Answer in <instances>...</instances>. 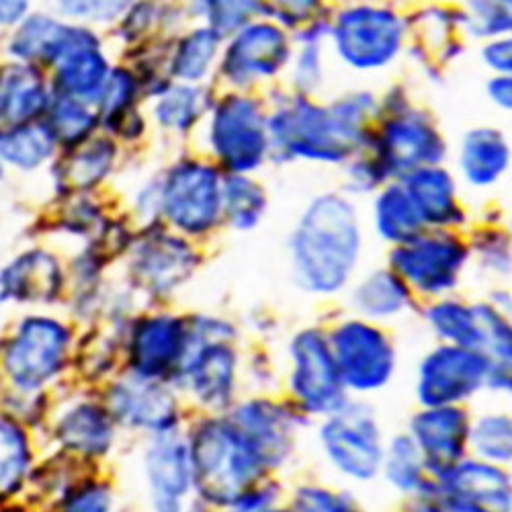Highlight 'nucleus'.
I'll list each match as a JSON object with an SVG mask.
<instances>
[{"instance_id": "f257e3e1", "label": "nucleus", "mask_w": 512, "mask_h": 512, "mask_svg": "<svg viewBox=\"0 0 512 512\" xmlns=\"http://www.w3.org/2000/svg\"><path fill=\"white\" fill-rule=\"evenodd\" d=\"M263 97L271 164L340 168L369 148L379 121V97L371 89H347L322 101L295 95L279 82Z\"/></svg>"}, {"instance_id": "f03ea898", "label": "nucleus", "mask_w": 512, "mask_h": 512, "mask_svg": "<svg viewBox=\"0 0 512 512\" xmlns=\"http://www.w3.org/2000/svg\"><path fill=\"white\" fill-rule=\"evenodd\" d=\"M365 218L355 199L340 189L316 193L287 238L293 285L316 300L345 295L361 273Z\"/></svg>"}, {"instance_id": "7ed1b4c3", "label": "nucleus", "mask_w": 512, "mask_h": 512, "mask_svg": "<svg viewBox=\"0 0 512 512\" xmlns=\"http://www.w3.org/2000/svg\"><path fill=\"white\" fill-rule=\"evenodd\" d=\"M183 433L191 459V482L203 502L232 508L265 482L269 472L224 414H201Z\"/></svg>"}, {"instance_id": "20e7f679", "label": "nucleus", "mask_w": 512, "mask_h": 512, "mask_svg": "<svg viewBox=\"0 0 512 512\" xmlns=\"http://www.w3.org/2000/svg\"><path fill=\"white\" fill-rule=\"evenodd\" d=\"M224 173L199 152H181L156 173L158 218L173 234L203 246L224 228Z\"/></svg>"}, {"instance_id": "39448f33", "label": "nucleus", "mask_w": 512, "mask_h": 512, "mask_svg": "<svg viewBox=\"0 0 512 512\" xmlns=\"http://www.w3.org/2000/svg\"><path fill=\"white\" fill-rule=\"evenodd\" d=\"M197 138L199 154L224 175H259V170L271 164L263 93L218 91Z\"/></svg>"}, {"instance_id": "423d86ee", "label": "nucleus", "mask_w": 512, "mask_h": 512, "mask_svg": "<svg viewBox=\"0 0 512 512\" xmlns=\"http://www.w3.org/2000/svg\"><path fill=\"white\" fill-rule=\"evenodd\" d=\"M328 54L355 74L392 68L406 52V9L394 3L334 5L328 25Z\"/></svg>"}, {"instance_id": "0eeeda50", "label": "nucleus", "mask_w": 512, "mask_h": 512, "mask_svg": "<svg viewBox=\"0 0 512 512\" xmlns=\"http://www.w3.org/2000/svg\"><path fill=\"white\" fill-rule=\"evenodd\" d=\"M123 261L127 289L140 295L146 308H168L203 265V248L156 224L136 232Z\"/></svg>"}, {"instance_id": "6e6552de", "label": "nucleus", "mask_w": 512, "mask_h": 512, "mask_svg": "<svg viewBox=\"0 0 512 512\" xmlns=\"http://www.w3.org/2000/svg\"><path fill=\"white\" fill-rule=\"evenodd\" d=\"M328 345L349 398L379 394L398 373V347L390 328L351 314L324 320Z\"/></svg>"}, {"instance_id": "1a4fd4ad", "label": "nucleus", "mask_w": 512, "mask_h": 512, "mask_svg": "<svg viewBox=\"0 0 512 512\" xmlns=\"http://www.w3.org/2000/svg\"><path fill=\"white\" fill-rule=\"evenodd\" d=\"M420 304L459 293L469 269L465 232L422 230L406 244L388 248L386 261Z\"/></svg>"}, {"instance_id": "9d476101", "label": "nucleus", "mask_w": 512, "mask_h": 512, "mask_svg": "<svg viewBox=\"0 0 512 512\" xmlns=\"http://www.w3.org/2000/svg\"><path fill=\"white\" fill-rule=\"evenodd\" d=\"M285 398L304 416H328L351 398L340 381L324 322L297 328L285 345Z\"/></svg>"}, {"instance_id": "9b49d317", "label": "nucleus", "mask_w": 512, "mask_h": 512, "mask_svg": "<svg viewBox=\"0 0 512 512\" xmlns=\"http://www.w3.org/2000/svg\"><path fill=\"white\" fill-rule=\"evenodd\" d=\"M291 56V35L271 19L259 17L224 41L213 87L265 93L283 80Z\"/></svg>"}, {"instance_id": "f8f14e48", "label": "nucleus", "mask_w": 512, "mask_h": 512, "mask_svg": "<svg viewBox=\"0 0 512 512\" xmlns=\"http://www.w3.org/2000/svg\"><path fill=\"white\" fill-rule=\"evenodd\" d=\"M191 349L189 314L170 308H144L123 326L121 371L173 386Z\"/></svg>"}, {"instance_id": "ddd939ff", "label": "nucleus", "mask_w": 512, "mask_h": 512, "mask_svg": "<svg viewBox=\"0 0 512 512\" xmlns=\"http://www.w3.org/2000/svg\"><path fill=\"white\" fill-rule=\"evenodd\" d=\"M365 152L381 162L390 181H400L414 170L447 164L451 146L435 113L414 103L402 113L379 117Z\"/></svg>"}, {"instance_id": "4468645a", "label": "nucleus", "mask_w": 512, "mask_h": 512, "mask_svg": "<svg viewBox=\"0 0 512 512\" xmlns=\"http://www.w3.org/2000/svg\"><path fill=\"white\" fill-rule=\"evenodd\" d=\"M318 443L336 472L355 482H369L381 472L386 441L375 408L367 400L351 398L343 408L324 416Z\"/></svg>"}, {"instance_id": "2eb2a0df", "label": "nucleus", "mask_w": 512, "mask_h": 512, "mask_svg": "<svg viewBox=\"0 0 512 512\" xmlns=\"http://www.w3.org/2000/svg\"><path fill=\"white\" fill-rule=\"evenodd\" d=\"M242 357L240 343H199L193 338V349L175 377L173 388L203 414H226L238 402L242 388Z\"/></svg>"}, {"instance_id": "dca6fc26", "label": "nucleus", "mask_w": 512, "mask_h": 512, "mask_svg": "<svg viewBox=\"0 0 512 512\" xmlns=\"http://www.w3.org/2000/svg\"><path fill=\"white\" fill-rule=\"evenodd\" d=\"M224 416L267 472L291 457L300 431L310 424L285 396H250L238 400Z\"/></svg>"}, {"instance_id": "f3484780", "label": "nucleus", "mask_w": 512, "mask_h": 512, "mask_svg": "<svg viewBox=\"0 0 512 512\" xmlns=\"http://www.w3.org/2000/svg\"><path fill=\"white\" fill-rule=\"evenodd\" d=\"M490 361L482 351L433 345L414 373V400L418 408L469 406L484 392Z\"/></svg>"}, {"instance_id": "a211bd4d", "label": "nucleus", "mask_w": 512, "mask_h": 512, "mask_svg": "<svg viewBox=\"0 0 512 512\" xmlns=\"http://www.w3.org/2000/svg\"><path fill=\"white\" fill-rule=\"evenodd\" d=\"M183 396L164 381L140 379L119 371L103 392V406L115 426L146 437L183 431Z\"/></svg>"}, {"instance_id": "6ab92c4d", "label": "nucleus", "mask_w": 512, "mask_h": 512, "mask_svg": "<svg viewBox=\"0 0 512 512\" xmlns=\"http://www.w3.org/2000/svg\"><path fill=\"white\" fill-rule=\"evenodd\" d=\"M72 332L54 318H27L5 355V367L21 390L46 386L64 367Z\"/></svg>"}, {"instance_id": "aec40b11", "label": "nucleus", "mask_w": 512, "mask_h": 512, "mask_svg": "<svg viewBox=\"0 0 512 512\" xmlns=\"http://www.w3.org/2000/svg\"><path fill=\"white\" fill-rule=\"evenodd\" d=\"M472 418L474 414L469 406L418 408L410 416L406 435L420 451L424 469L431 480L445 478L467 457Z\"/></svg>"}, {"instance_id": "412c9836", "label": "nucleus", "mask_w": 512, "mask_h": 512, "mask_svg": "<svg viewBox=\"0 0 512 512\" xmlns=\"http://www.w3.org/2000/svg\"><path fill=\"white\" fill-rule=\"evenodd\" d=\"M429 488L445 512H510V478L504 467L465 457Z\"/></svg>"}, {"instance_id": "4be33fe9", "label": "nucleus", "mask_w": 512, "mask_h": 512, "mask_svg": "<svg viewBox=\"0 0 512 512\" xmlns=\"http://www.w3.org/2000/svg\"><path fill=\"white\" fill-rule=\"evenodd\" d=\"M426 230L465 232L472 213L463 201V189L449 164L426 166L400 179Z\"/></svg>"}, {"instance_id": "5701e85b", "label": "nucleus", "mask_w": 512, "mask_h": 512, "mask_svg": "<svg viewBox=\"0 0 512 512\" xmlns=\"http://www.w3.org/2000/svg\"><path fill=\"white\" fill-rule=\"evenodd\" d=\"M99 130L119 146H134L148 138L150 121L144 93L136 74L125 64H115L95 101Z\"/></svg>"}, {"instance_id": "b1692460", "label": "nucleus", "mask_w": 512, "mask_h": 512, "mask_svg": "<svg viewBox=\"0 0 512 512\" xmlns=\"http://www.w3.org/2000/svg\"><path fill=\"white\" fill-rule=\"evenodd\" d=\"M345 312L377 326L390 328L420 310V302L406 283L386 265L361 271L347 289Z\"/></svg>"}, {"instance_id": "393cba45", "label": "nucleus", "mask_w": 512, "mask_h": 512, "mask_svg": "<svg viewBox=\"0 0 512 512\" xmlns=\"http://www.w3.org/2000/svg\"><path fill=\"white\" fill-rule=\"evenodd\" d=\"M510 140L496 125L469 127L455 152V177L461 189L492 191L510 170Z\"/></svg>"}, {"instance_id": "a878e982", "label": "nucleus", "mask_w": 512, "mask_h": 512, "mask_svg": "<svg viewBox=\"0 0 512 512\" xmlns=\"http://www.w3.org/2000/svg\"><path fill=\"white\" fill-rule=\"evenodd\" d=\"M216 97L218 89L213 84L195 87V84L170 82L158 97L146 101L144 109L150 127L156 132L170 140L187 142L191 136H197Z\"/></svg>"}, {"instance_id": "bb28decb", "label": "nucleus", "mask_w": 512, "mask_h": 512, "mask_svg": "<svg viewBox=\"0 0 512 512\" xmlns=\"http://www.w3.org/2000/svg\"><path fill=\"white\" fill-rule=\"evenodd\" d=\"M144 474L152 494V506L183 504L193 488L191 459L183 431L148 437Z\"/></svg>"}, {"instance_id": "cd10ccee", "label": "nucleus", "mask_w": 512, "mask_h": 512, "mask_svg": "<svg viewBox=\"0 0 512 512\" xmlns=\"http://www.w3.org/2000/svg\"><path fill=\"white\" fill-rule=\"evenodd\" d=\"M418 318L433 334L435 345L482 353L486 349L482 300H467V297L455 293L435 302L420 304Z\"/></svg>"}, {"instance_id": "c85d7f7f", "label": "nucleus", "mask_w": 512, "mask_h": 512, "mask_svg": "<svg viewBox=\"0 0 512 512\" xmlns=\"http://www.w3.org/2000/svg\"><path fill=\"white\" fill-rule=\"evenodd\" d=\"M99 33L89 25L62 23L50 17H31L13 39L11 52L35 64H58L76 48L99 44Z\"/></svg>"}, {"instance_id": "c756f323", "label": "nucleus", "mask_w": 512, "mask_h": 512, "mask_svg": "<svg viewBox=\"0 0 512 512\" xmlns=\"http://www.w3.org/2000/svg\"><path fill=\"white\" fill-rule=\"evenodd\" d=\"M224 41L201 23H191L175 39L168 52L166 74L170 82L207 87L216 80Z\"/></svg>"}, {"instance_id": "7c9ffc66", "label": "nucleus", "mask_w": 512, "mask_h": 512, "mask_svg": "<svg viewBox=\"0 0 512 512\" xmlns=\"http://www.w3.org/2000/svg\"><path fill=\"white\" fill-rule=\"evenodd\" d=\"M119 158L121 146L105 134L66 150V156L60 158L56 168L60 191L66 195L95 191L113 175Z\"/></svg>"}, {"instance_id": "2f4dec72", "label": "nucleus", "mask_w": 512, "mask_h": 512, "mask_svg": "<svg viewBox=\"0 0 512 512\" xmlns=\"http://www.w3.org/2000/svg\"><path fill=\"white\" fill-rule=\"evenodd\" d=\"M115 422L103 402H78L56 424V437L64 451L80 457H103L115 443Z\"/></svg>"}, {"instance_id": "473e14b6", "label": "nucleus", "mask_w": 512, "mask_h": 512, "mask_svg": "<svg viewBox=\"0 0 512 512\" xmlns=\"http://www.w3.org/2000/svg\"><path fill=\"white\" fill-rule=\"evenodd\" d=\"M46 78L33 66H11L0 70V121L9 125L35 123L52 107Z\"/></svg>"}, {"instance_id": "72a5a7b5", "label": "nucleus", "mask_w": 512, "mask_h": 512, "mask_svg": "<svg viewBox=\"0 0 512 512\" xmlns=\"http://www.w3.org/2000/svg\"><path fill=\"white\" fill-rule=\"evenodd\" d=\"M371 232L388 248L406 244L424 228L418 211L400 181H390L369 197Z\"/></svg>"}, {"instance_id": "f704fd0d", "label": "nucleus", "mask_w": 512, "mask_h": 512, "mask_svg": "<svg viewBox=\"0 0 512 512\" xmlns=\"http://www.w3.org/2000/svg\"><path fill=\"white\" fill-rule=\"evenodd\" d=\"M113 66L115 64L103 50V41L76 48L56 64V97L95 105Z\"/></svg>"}, {"instance_id": "c9c22d12", "label": "nucleus", "mask_w": 512, "mask_h": 512, "mask_svg": "<svg viewBox=\"0 0 512 512\" xmlns=\"http://www.w3.org/2000/svg\"><path fill=\"white\" fill-rule=\"evenodd\" d=\"M3 287L19 302H52L62 293L64 273L54 256L27 252L5 271Z\"/></svg>"}, {"instance_id": "e433bc0d", "label": "nucleus", "mask_w": 512, "mask_h": 512, "mask_svg": "<svg viewBox=\"0 0 512 512\" xmlns=\"http://www.w3.org/2000/svg\"><path fill=\"white\" fill-rule=\"evenodd\" d=\"M269 193L265 183L252 175H226L222 193L224 228L252 232L267 216Z\"/></svg>"}, {"instance_id": "4c0bfd02", "label": "nucleus", "mask_w": 512, "mask_h": 512, "mask_svg": "<svg viewBox=\"0 0 512 512\" xmlns=\"http://www.w3.org/2000/svg\"><path fill=\"white\" fill-rule=\"evenodd\" d=\"M469 246V269L484 275L496 285H504L510 277V234L504 226L472 224L465 230Z\"/></svg>"}, {"instance_id": "58836bf2", "label": "nucleus", "mask_w": 512, "mask_h": 512, "mask_svg": "<svg viewBox=\"0 0 512 512\" xmlns=\"http://www.w3.org/2000/svg\"><path fill=\"white\" fill-rule=\"evenodd\" d=\"M328 46L326 41L293 44V56L281 80L283 87L308 99H322L328 84Z\"/></svg>"}, {"instance_id": "ea45409f", "label": "nucleus", "mask_w": 512, "mask_h": 512, "mask_svg": "<svg viewBox=\"0 0 512 512\" xmlns=\"http://www.w3.org/2000/svg\"><path fill=\"white\" fill-rule=\"evenodd\" d=\"M46 127L56 146L72 150L99 132V115L95 105L80 103L66 97H54L50 111L46 113Z\"/></svg>"}, {"instance_id": "a19ab883", "label": "nucleus", "mask_w": 512, "mask_h": 512, "mask_svg": "<svg viewBox=\"0 0 512 512\" xmlns=\"http://www.w3.org/2000/svg\"><path fill=\"white\" fill-rule=\"evenodd\" d=\"M185 9L191 23L205 25L222 41L263 17V3L259 0H201V3H187Z\"/></svg>"}, {"instance_id": "79ce46f5", "label": "nucleus", "mask_w": 512, "mask_h": 512, "mask_svg": "<svg viewBox=\"0 0 512 512\" xmlns=\"http://www.w3.org/2000/svg\"><path fill=\"white\" fill-rule=\"evenodd\" d=\"M467 453L474 459L504 467L512 459V420L508 412H486L472 418Z\"/></svg>"}, {"instance_id": "37998d69", "label": "nucleus", "mask_w": 512, "mask_h": 512, "mask_svg": "<svg viewBox=\"0 0 512 512\" xmlns=\"http://www.w3.org/2000/svg\"><path fill=\"white\" fill-rule=\"evenodd\" d=\"M31 472L29 439L11 418H0V502L13 498Z\"/></svg>"}, {"instance_id": "c03bdc74", "label": "nucleus", "mask_w": 512, "mask_h": 512, "mask_svg": "<svg viewBox=\"0 0 512 512\" xmlns=\"http://www.w3.org/2000/svg\"><path fill=\"white\" fill-rule=\"evenodd\" d=\"M459 31L465 41H484L508 37L512 31V5L504 0H467L457 5Z\"/></svg>"}, {"instance_id": "a18cd8bd", "label": "nucleus", "mask_w": 512, "mask_h": 512, "mask_svg": "<svg viewBox=\"0 0 512 512\" xmlns=\"http://www.w3.org/2000/svg\"><path fill=\"white\" fill-rule=\"evenodd\" d=\"M381 472L386 474V480L396 490L406 494H418L422 486L431 480L424 469L420 451L406 433H398L386 443Z\"/></svg>"}, {"instance_id": "49530a36", "label": "nucleus", "mask_w": 512, "mask_h": 512, "mask_svg": "<svg viewBox=\"0 0 512 512\" xmlns=\"http://www.w3.org/2000/svg\"><path fill=\"white\" fill-rule=\"evenodd\" d=\"M56 150V142L46 123L17 125L0 132V156L21 168H35L48 160Z\"/></svg>"}, {"instance_id": "de8ad7c7", "label": "nucleus", "mask_w": 512, "mask_h": 512, "mask_svg": "<svg viewBox=\"0 0 512 512\" xmlns=\"http://www.w3.org/2000/svg\"><path fill=\"white\" fill-rule=\"evenodd\" d=\"M332 7L320 0H277V3H263V17L277 23L289 35L300 33L312 25L330 21Z\"/></svg>"}, {"instance_id": "09e8293b", "label": "nucleus", "mask_w": 512, "mask_h": 512, "mask_svg": "<svg viewBox=\"0 0 512 512\" xmlns=\"http://www.w3.org/2000/svg\"><path fill=\"white\" fill-rule=\"evenodd\" d=\"M390 183L386 168L371 154L359 152L347 164L340 166V191L351 199H363L377 193L383 185Z\"/></svg>"}, {"instance_id": "8fccbe9b", "label": "nucleus", "mask_w": 512, "mask_h": 512, "mask_svg": "<svg viewBox=\"0 0 512 512\" xmlns=\"http://www.w3.org/2000/svg\"><path fill=\"white\" fill-rule=\"evenodd\" d=\"M242 381L256 386L252 396H275L283 383V367L267 349L256 347L250 355L242 357Z\"/></svg>"}, {"instance_id": "3c124183", "label": "nucleus", "mask_w": 512, "mask_h": 512, "mask_svg": "<svg viewBox=\"0 0 512 512\" xmlns=\"http://www.w3.org/2000/svg\"><path fill=\"white\" fill-rule=\"evenodd\" d=\"M113 492L103 482H80L64 494L60 512H111Z\"/></svg>"}, {"instance_id": "603ef678", "label": "nucleus", "mask_w": 512, "mask_h": 512, "mask_svg": "<svg viewBox=\"0 0 512 512\" xmlns=\"http://www.w3.org/2000/svg\"><path fill=\"white\" fill-rule=\"evenodd\" d=\"M291 512H361L353 498L320 486H302L295 492Z\"/></svg>"}, {"instance_id": "864d4df0", "label": "nucleus", "mask_w": 512, "mask_h": 512, "mask_svg": "<svg viewBox=\"0 0 512 512\" xmlns=\"http://www.w3.org/2000/svg\"><path fill=\"white\" fill-rule=\"evenodd\" d=\"M58 7L62 15L87 21L91 27L95 23L115 25L130 3H60Z\"/></svg>"}, {"instance_id": "5fc2aeb1", "label": "nucleus", "mask_w": 512, "mask_h": 512, "mask_svg": "<svg viewBox=\"0 0 512 512\" xmlns=\"http://www.w3.org/2000/svg\"><path fill=\"white\" fill-rule=\"evenodd\" d=\"M482 66L490 76H510L512 74V37H496L480 44L478 50Z\"/></svg>"}, {"instance_id": "6e6d98bb", "label": "nucleus", "mask_w": 512, "mask_h": 512, "mask_svg": "<svg viewBox=\"0 0 512 512\" xmlns=\"http://www.w3.org/2000/svg\"><path fill=\"white\" fill-rule=\"evenodd\" d=\"M484 91L494 109L510 113L512 109V76H488Z\"/></svg>"}, {"instance_id": "4d7b16f0", "label": "nucleus", "mask_w": 512, "mask_h": 512, "mask_svg": "<svg viewBox=\"0 0 512 512\" xmlns=\"http://www.w3.org/2000/svg\"><path fill=\"white\" fill-rule=\"evenodd\" d=\"M484 300L500 314L510 318V289L508 285H492Z\"/></svg>"}, {"instance_id": "13d9d810", "label": "nucleus", "mask_w": 512, "mask_h": 512, "mask_svg": "<svg viewBox=\"0 0 512 512\" xmlns=\"http://www.w3.org/2000/svg\"><path fill=\"white\" fill-rule=\"evenodd\" d=\"M25 9V3H0V23H15Z\"/></svg>"}, {"instance_id": "bf43d9fd", "label": "nucleus", "mask_w": 512, "mask_h": 512, "mask_svg": "<svg viewBox=\"0 0 512 512\" xmlns=\"http://www.w3.org/2000/svg\"><path fill=\"white\" fill-rule=\"evenodd\" d=\"M263 512H291V510H275V508H269V510H263Z\"/></svg>"}]
</instances>
